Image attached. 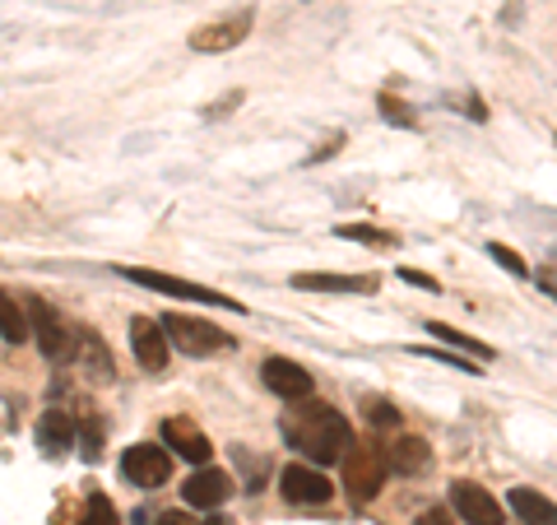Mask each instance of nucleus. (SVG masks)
Segmentation results:
<instances>
[{"label": "nucleus", "mask_w": 557, "mask_h": 525, "mask_svg": "<svg viewBox=\"0 0 557 525\" xmlns=\"http://www.w3.org/2000/svg\"><path fill=\"white\" fill-rule=\"evenodd\" d=\"M278 432H284V442L293 451H302V456L317 465H335V461H344V451L354 447L348 418L335 405H325V400H317V405H311V400L293 405L284 414V424H278Z\"/></svg>", "instance_id": "nucleus-1"}, {"label": "nucleus", "mask_w": 557, "mask_h": 525, "mask_svg": "<svg viewBox=\"0 0 557 525\" xmlns=\"http://www.w3.org/2000/svg\"><path fill=\"white\" fill-rule=\"evenodd\" d=\"M159 326H163L168 344L182 349V354H190V358H209V354H223V349H233L228 330L209 326V321H200V317H186V312H168Z\"/></svg>", "instance_id": "nucleus-2"}, {"label": "nucleus", "mask_w": 557, "mask_h": 525, "mask_svg": "<svg viewBox=\"0 0 557 525\" xmlns=\"http://www.w3.org/2000/svg\"><path fill=\"white\" fill-rule=\"evenodd\" d=\"M386 451L381 447H348L344 451V493L348 502H372L381 493V484H386Z\"/></svg>", "instance_id": "nucleus-3"}, {"label": "nucleus", "mask_w": 557, "mask_h": 525, "mask_svg": "<svg viewBox=\"0 0 557 525\" xmlns=\"http://www.w3.org/2000/svg\"><path fill=\"white\" fill-rule=\"evenodd\" d=\"M139 289H153V293H168V297H182V303H205V307H228V312H242V303H233L228 293L219 289H205V284H190V279H177V274H163V270H121Z\"/></svg>", "instance_id": "nucleus-4"}, {"label": "nucleus", "mask_w": 557, "mask_h": 525, "mask_svg": "<svg viewBox=\"0 0 557 525\" xmlns=\"http://www.w3.org/2000/svg\"><path fill=\"white\" fill-rule=\"evenodd\" d=\"M28 335L38 340V349H42V358H51V363H70L75 358V335H70V326L51 312L42 297H28Z\"/></svg>", "instance_id": "nucleus-5"}, {"label": "nucleus", "mask_w": 557, "mask_h": 525, "mask_svg": "<svg viewBox=\"0 0 557 525\" xmlns=\"http://www.w3.org/2000/svg\"><path fill=\"white\" fill-rule=\"evenodd\" d=\"M251 24H256V10L251 5H242V10H228V14H219V20H209V24H200V28H190V47L196 51H233L237 42H247V33H251Z\"/></svg>", "instance_id": "nucleus-6"}, {"label": "nucleus", "mask_w": 557, "mask_h": 525, "mask_svg": "<svg viewBox=\"0 0 557 525\" xmlns=\"http://www.w3.org/2000/svg\"><path fill=\"white\" fill-rule=\"evenodd\" d=\"M121 475H126L135 488H163L168 475H172V456L168 447H153V442H135L126 456H121Z\"/></svg>", "instance_id": "nucleus-7"}, {"label": "nucleus", "mask_w": 557, "mask_h": 525, "mask_svg": "<svg viewBox=\"0 0 557 525\" xmlns=\"http://www.w3.org/2000/svg\"><path fill=\"white\" fill-rule=\"evenodd\" d=\"M278 493L298 506H321V502L335 498V488H330V479L317 465H284L278 469Z\"/></svg>", "instance_id": "nucleus-8"}, {"label": "nucleus", "mask_w": 557, "mask_h": 525, "mask_svg": "<svg viewBox=\"0 0 557 525\" xmlns=\"http://www.w3.org/2000/svg\"><path fill=\"white\" fill-rule=\"evenodd\" d=\"M260 377H265V387L278 400H293V405H302V400H311V391H317V377H311L302 363H293V358H265Z\"/></svg>", "instance_id": "nucleus-9"}, {"label": "nucleus", "mask_w": 557, "mask_h": 525, "mask_svg": "<svg viewBox=\"0 0 557 525\" xmlns=\"http://www.w3.org/2000/svg\"><path fill=\"white\" fill-rule=\"evenodd\" d=\"M450 506L465 525H502V502L487 493V488L469 484V479H456L450 484Z\"/></svg>", "instance_id": "nucleus-10"}, {"label": "nucleus", "mask_w": 557, "mask_h": 525, "mask_svg": "<svg viewBox=\"0 0 557 525\" xmlns=\"http://www.w3.org/2000/svg\"><path fill=\"white\" fill-rule=\"evenodd\" d=\"M168 349L172 344H168L159 321L131 317V354H135V363L145 367V373H163V367H168Z\"/></svg>", "instance_id": "nucleus-11"}, {"label": "nucleus", "mask_w": 557, "mask_h": 525, "mask_svg": "<svg viewBox=\"0 0 557 525\" xmlns=\"http://www.w3.org/2000/svg\"><path fill=\"white\" fill-rule=\"evenodd\" d=\"M163 442H168V451H177L182 461H190V465H209V456H214V447H209V437L190 424L186 414H172V418H163Z\"/></svg>", "instance_id": "nucleus-12"}, {"label": "nucleus", "mask_w": 557, "mask_h": 525, "mask_svg": "<svg viewBox=\"0 0 557 525\" xmlns=\"http://www.w3.org/2000/svg\"><path fill=\"white\" fill-rule=\"evenodd\" d=\"M182 498H186L190 506H200V512H214V506H223V502L233 498V479L223 475V469L200 465L196 475H190V479L182 484Z\"/></svg>", "instance_id": "nucleus-13"}, {"label": "nucleus", "mask_w": 557, "mask_h": 525, "mask_svg": "<svg viewBox=\"0 0 557 525\" xmlns=\"http://www.w3.org/2000/svg\"><path fill=\"white\" fill-rule=\"evenodd\" d=\"M70 442H75V418H70L65 410H47L38 418V447L47 451V456H65Z\"/></svg>", "instance_id": "nucleus-14"}, {"label": "nucleus", "mask_w": 557, "mask_h": 525, "mask_svg": "<svg viewBox=\"0 0 557 525\" xmlns=\"http://www.w3.org/2000/svg\"><path fill=\"white\" fill-rule=\"evenodd\" d=\"M507 506L525 521V525H557V502L534 493V488H511L507 493Z\"/></svg>", "instance_id": "nucleus-15"}, {"label": "nucleus", "mask_w": 557, "mask_h": 525, "mask_svg": "<svg viewBox=\"0 0 557 525\" xmlns=\"http://www.w3.org/2000/svg\"><path fill=\"white\" fill-rule=\"evenodd\" d=\"M432 451L423 437H399V442L386 451V469H395V475H418V469H428Z\"/></svg>", "instance_id": "nucleus-16"}, {"label": "nucleus", "mask_w": 557, "mask_h": 525, "mask_svg": "<svg viewBox=\"0 0 557 525\" xmlns=\"http://www.w3.org/2000/svg\"><path fill=\"white\" fill-rule=\"evenodd\" d=\"M293 289L302 293H368L372 279H354V274H293Z\"/></svg>", "instance_id": "nucleus-17"}, {"label": "nucleus", "mask_w": 557, "mask_h": 525, "mask_svg": "<svg viewBox=\"0 0 557 525\" xmlns=\"http://www.w3.org/2000/svg\"><path fill=\"white\" fill-rule=\"evenodd\" d=\"M0 340H5V344H24V340H28V317H24V307L14 303L5 289H0Z\"/></svg>", "instance_id": "nucleus-18"}, {"label": "nucleus", "mask_w": 557, "mask_h": 525, "mask_svg": "<svg viewBox=\"0 0 557 525\" xmlns=\"http://www.w3.org/2000/svg\"><path fill=\"white\" fill-rule=\"evenodd\" d=\"M428 335H437V340H446L450 349H469L474 358H493V344H483V340H474V335H465V330H456V326H446V321H428Z\"/></svg>", "instance_id": "nucleus-19"}, {"label": "nucleus", "mask_w": 557, "mask_h": 525, "mask_svg": "<svg viewBox=\"0 0 557 525\" xmlns=\"http://www.w3.org/2000/svg\"><path fill=\"white\" fill-rule=\"evenodd\" d=\"M362 414H368V424H372V428H395V424H399V410L391 405V400H381V395H368V400H362Z\"/></svg>", "instance_id": "nucleus-20"}, {"label": "nucleus", "mask_w": 557, "mask_h": 525, "mask_svg": "<svg viewBox=\"0 0 557 525\" xmlns=\"http://www.w3.org/2000/svg\"><path fill=\"white\" fill-rule=\"evenodd\" d=\"M79 525H116V506L108 502V493H94L89 502H84Z\"/></svg>", "instance_id": "nucleus-21"}, {"label": "nucleus", "mask_w": 557, "mask_h": 525, "mask_svg": "<svg viewBox=\"0 0 557 525\" xmlns=\"http://www.w3.org/2000/svg\"><path fill=\"white\" fill-rule=\"evenodd\" d=\"M487 256H493V260H497V266L507 270V274H516V279H530V266H525V260H520V252L502 247V242H487Z\"/></svg>", "instance_id": "nucleus-22"}, {"label": "nucleus", "mask_w": 557, "mask_h": 525, "mask_svg": "<svg viewBox=\"0 0 557 525\" xmlns=\"http://www.w3.org/2000/svg\"><path fill=\"white\" fill-rule=\"evenodd\" d=\"M409 354H418V358H432V363H446V367H460L465 377H479V367H474V363H465L460 354H442V349H423V344H409Z\"/></svg>", "instance_id": "nucleus-23"}, {"label": "nucleus", "mask_w": 557, "mask_h": 525, "mask_svg": "<svg viewBox=\"0 0 557 525\" xmlns=\"http://www.w3.org/2000/svg\"><path fill=\"white\" fill-rule=\"evenodd\" d=\"M339 237H348V242H372V247H391V233H376V229H368V223H344V229H335Z\"/></svg>", "instance_id": "nucleus-24"}, {"label": "nucleus", "mask_w": 557, "mask_h": 525, "mask_svg": "<svg viewBox=\"0 0 557 525\" xmlns=\"http://www.w3.org/2000/svg\"><path fill=\"white\" fill-rule=\"evenodd\" d=\"M381 112H386V121H395V126H413V121H418L409 102H399V98H391V94L381 98Z\"/></svg>", "instance_id": "nucleus-25"}, {"label": "nucleus", "mask_w": 557, "mask_h": 525, "mask_svg": "<svg viewBox=\"0 0 557 525\" xmlns=\"http://www.w3.org/2000/svg\"><path fill=\"white\" fill-rule=\"evenodd\" d=\"M399 279H405V284H413V289H428V293H442V284L432 274H418V270H399Z\"/></svg>", "instance_id": "nucleus-26"}, {"label": "nucleus", "mask_w": 557, "mask_h": 525, "mask_svg": "<svg viewBox=\"0 0 557 525\" xmlns=\"http://www.w3.org/2000/svg\"><path fill=\"white\" fill-rule=\"evenodd\" d=\"M413 525H456V516H450V512H446V506H428V512H423V516H418Z\"/></svg>", "instance_id": "nucleus-27"}, {"label": "nucleus", "mask_w": 557, "mask_h": 525, "mask_svg": "<svg viewBox=\"0 0 557 525\" xmlns=\"http://www.w3.org/2000/svg\"><path fill=\"white\" fill-rule=\"evenodd\" d=\"M159 525H190L182 512H168V516H159Z\"/></svg>", "instance_id": "nucleus-28"}, {"label": "nucleus", "mask_w": 557, "mask_h": 525, "mask_svg": "<svg viewBox=\"0 0 557 525\" xmlns=\"http://www.w3.org/2000/svg\"><path fill=\"white\" fill-rule=\"evenodd\" d=\"M205 525H233V521H228V516H209Z\"/></svg>", "instance_id": "nucleus-29"}]
</instances>
